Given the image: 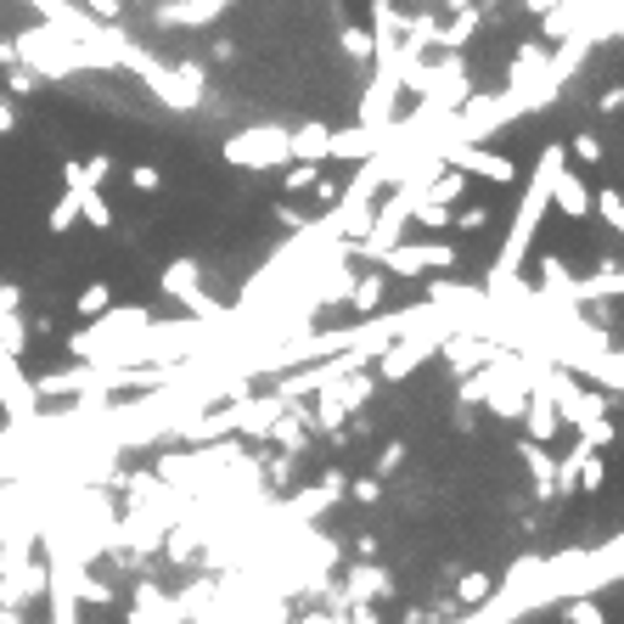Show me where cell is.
Listing matches in <instances>:
<instances>
[{
  "label": "cell",
  "mask_w": 624,
  "mask_h": 624,
  "mask_svg": "<svg viewBox=\"0 0 624 624\" xmlns=\"http://www.w3.org/2000/svg\"><path fill=\"white\" fill-rule=\"evenodd\" d=\"M388 569H377V563H360V569H349V579H344V602H383L388 597Z\"/></svg>",
  "instance_id": "obj_14"
},
{
  "label": "cell",
  "mask_w": 624,
  "mask_h": 624,
  "mask_svg": "<svg viewBox=\"0 0 624 624\" xmlns=\"http://www.w3.org/2000/svg\"><path fill=\"white\" fill-rule=\"evenodd\" d=\"M136 7H152V0H136Z\"/></svg>",
  "instance_id": "obj_44"
},
{
  "label": "cell",
  "mask_w": 624,
  "mask_h": 624,
  "mask_svg": "<svg viewBox=\"0 0 624 624\" xmlns=\"http://www.w3.org/2000/svg\"><path fill=\"white\" fill-rule=\"evenodd\" d=\"M517 422L529 428V439H535V445H546V439H557V434H563V416H557L551 394H546L540 383L529 388V405H523V416H517Z\"/></svg>",
  "instance_id": "obj_10"
},
{
  "label": "cell",
  "mask_w": 624,
  "mask_h": 624,
  "mask_svg": "<svg viewBox=\"0 0 624 624\" xmlns=\"http://www.w3.org/2000/svg\"><path fill=\"white\" fill-rule=\"evenodd\" d=\"M462 191H467V175H462V170H439V175L428 180V203H455Z\"/></svg>",
  "instance_id": "obj_23"
},
{
  "label": "cell",
  "mask_w": 624,
  "mask_h": 624,
  "mask_svg": "<svg viewBox=\"0 0 624 624\" xmlns=\"http://www.w3.org/2000/svg\"><path fill=\"white\" fill-rule=\"evenodd\" d=\"M597 113H624V85H608L597 96Z\"/></svg>",
  "instance_id": "obj_38"
},
{
  "label": "cell",
  "mask_w": 624,
  "mask_h": 624,
  "mask_svg": "<svg viewBox=\"0 0 624 624\" xmlns=\"http://www.w3.org/2000/svg\"><path fill=\"white\" fill-rule=\"evenodd\" d=\"M590 209H597V220L608 225L613 237H624V191H619V186H602V191H597V203H590Z\"/></svg>",
  "instance_id": "obj_20"
},
{
  "label": "cell",
  "mask_w": 624,
  "mask_h": 624,
  "mask_svg": "<svg viewBox=\"0 0 624 624\" xmlns=\"http://www.w3.org/2000/svg\"><path fill=\"white\" fill-rule=\"evenodd\" d=\"M372 400V377H338V383H326L321 388V405H315V422H321V428H338V422L349 416V411H360V405H366Z\"/></svg>",
  "instance_id": "obj_7"
},
{
  "label": "cell",
  "mask_w": 624,
  "mask_h": 624,
  "mask_svg": "<svg viewBox=\"0 0 624 624\" xmlns=\"http://www.w3.org/2000/svg\"><path fill=\"white\" fill-rule=\"evenodd\" d=\"M79 191H85V186H68V191H62L57 203H51V232H57V237L79 225Z\"/></svg>",
  "instance_id": "obj_21"
},
{
  "label": "cell",
  "mask_w": 624,
  "mask_h": 624,
  "mask_svg": "<svg viewBox=\"0 0 624 624\" xmlns=\"http://www.w3.org/2000/svg\"><path fill=\"white\" fill-rule=\"evenodd\" d=\"M237 0H152V23L158 28H203L214 17H225Z\"/></svg>",
  "instance_id": "obj_8"
},
{
  "label": "cell",
  "mask_w": 624,
  "mask_h": 624,
  "mask_svg": "<svg viewBox=\"0 0 624 624\" xmlns=\"http://www.w3.org/2000/svg\"><path fill=\"white\" fill-rule=\"evenodd\" d=\"M394 467H405V445L400 439L383 445V455H377V473H394Z\"/></svg>",
  "instance_id": "obj_36"
},
{
  "label": "cell",
  "mask_w": 624,
  "mask_h": 624,
  "mask_svg": "<svg viewBox=\"0 0 624 624\" xmlns=\"http://www.w3.org/2000/svg\"><path fill=\"white\" fill-rule=\"evenodd\" d=\"M377 496H383L377 478H354V501H360V507H377Z\"/></svg>",
  "instance_id": "obj_37"
},
{
  "label": "cell",
  "mask_w": 624,
  "mask_h": 624,
  "mask_svg": "<svg viewBox=\"0 0 624 624\" xmlns=\"http://www.w3.org/2000/svg\"><path fill=\"white\" fill-rule=\"evenodd\" d=\"M551 203L563 209L569 220H585V214H590V191H585V180L569 170V158L551 170Z\"/></svg>",
  "instance_id": "obj_11"
},
{
  "label": "cell",
  "mask_w": 624,
  "mask_h": 624,
  "mask_svg": "<svg viewBox=\"0 0 624 624\" xmlns=\"http://www.w3.org/2000/svg\"><path fill=\"white\" fill-rule=\"evenodd\" d=\"M79 220L96 225V232H113V203H108L96 186H85V191H79Z\"/></svg>",
  "instance_id": "obj_19"
},
{
  "label": "cell",
  "mask_w": 624,
  "mask_h": 624,
  "mask_svg": "<svg viewBox=\"0 0 624 624\" xmlns=\"http://www.w3.org/2000/svg\"><path fill=\"white\" fill-rule=\"evenodd\" d=\"M12 129H17V108L7 102V96H0V136H12Z\"/></svg>",
  "instance_id": "obj_40"
},
{
  "label": "cell",
  "mask_w": 624,
  "mask_h": 624,
  "mask_svg": "<svg viewBox=\"0 0 624 624\" xmlns=\"http://www.w3.org/2000/svg\"><path fill=\"white\" fill-rule=\"evenodd\" d=\"M108 304H113V287H108V282H96V287L79 292V315H102Z\"/></svg>",
  "instance_id": "obj_30"
},
{
  "label": "cell",
  "mask_w": 624,
  "mask_h": 624,
  "mask_svg": "<svg viewBox=\"0 0 624 624\" xmlns=\"http://www.w3.org/2000/svg\"><path fill=\"white\" fill-rule=\"evenodd\" d=\"M338 46H344V57H349V62H372V35H366L360 23H349V28H344Z\"/></svg>",
  "instance_id": "obj_27"
},
{
  "label": "cell",
  "mask_w": 624,
  "mask_h": 624,
  "mask_svg": "<svg viewBox=\"0 0 624 624\" xmlns=\"http://www.w3.org/2000/svg\"><path fill=\"white\" fill-rule=\"evenodd\" d=\"M287 141H292V163H326L333 124H299V129H287Z\"/></svg>",
  "instance_id": "obj_15"
},
{
  "label": "cell",
  "mask_w": 624,
  "mask_h": 624,
  "mask_svg": "<svg viewBox=\"0 0 624 624\" xmlns=\"http://www.w3.org/2000/svg\"><path fill=\"white\" fill-rule=\"evenodd\" d=\"M569 158H579V163H602V158H608V141L597 136V129H579V136L569 141Z\"/></svg>",
  "instance_id": "obj_26"
},
{
  "label": "cell",
  "mask_w": 624,
  "mask_h": 624,
  "mask_svg": "<svg viewBox=\"0 0 624 624\" xmlns=\"http://www.w3.org/2000/svg\"><path fill=\"white\" fill-rule=\"evenodd\" d=\"M209 57H214V62H232V57H237V40H214Z\"/></svg>",
  "instance_id": "obj_41"
},
{
  "label": "cell",
  "mask_w": 624,
  "mask_h": 624,
  "mask_svg": "<svg viewBox=\"0 0 624 624\" xmlns=\"http://www.w3.org/2000/svg\"><path fill=\"white\" fill-rule=\"evenodd\" d=\"M484 28V12L478 7H462L450 12V23H439V51H467V40Z\"/></svg>",
  "instance_id": "obj_16"
},
{
  "label": "cell",
  "mask_w": 624,
  "mask_h": 624,
  "mask_svg": "<svg viewBox=\"0 0 624 624\" xmlns=\"http://www.w3.org/2000/svg\"><path fill=\"white\" fill-rule=\"evenodd\" d=\"M383 141L388 136H372V129H360V124L333 129V141H326V163H366L372 152H383Z\"/></svg>",
  "instance_id": "obj_9"
},
{
  "label": "cell",
  "mask_w": 624,
  "mask_h": 624,
  "mask_svg": "<svg viewBox=\"0 0 624 624\" xmlns=\"http://www.w3.org/2000/svg\"><path fill=\"white\" fill-rule=\"evenodd\" d=\"M512 450H517V462L529 467V478H535V501H557V467H551L546 445H535V439H517Z\"/></svg>",
  "instance_id": "obj_13"
},
{
  "label": "cell",
  "mask_w": 624,
  "mask_h": 624,
  "mask_svg": "<svg viewBox=\"0 0 624 624\" xmlns=\"http://www.w3.org/2000/svg\"><path fill=\"white\" fill-rule=\"evenodd\" d=\"M563 158H569L563 141L540 147L535 175L523 180V203H517V214H512V225H507V242H501L496 271H489V287H484L496 304H529V287H523V265H529L535 237H540V225H546V209H551V170H557Z\"/></svg>",
  "instance_id": "obj_1"
},
{
  "label": "cell",
  "mask_w": 624,
  "mask_h": 624,
  "mask_svg": "<svg viewBox=\"0 0 624 624\" xmlns=\"http://www.w3.org/2000/svg\"><path fill=\"white\" fill-rule=\"evenodd\" d=\"M602 489H608V462H602V450H590L579 462V496H602Z\"/></svg>",
  "instance_id": "obj_22"
},
{
  "label": "cell",
  "mask_w": 624,
  "mask_h": 624,
  "mask_svg": "<svg viewBox=\"0 0 624 624\" xmlns=\"http://www.w3.org/2000/svg\"><path fill=\"white\" fill-rule=\"evenodd\" d=\"M113 175V158L108 152H96V158H85V186H102Z\"/></svg>",
  "instance_id": "obj_35"
},
{
  "label": "cell",
  "mask_w": 624,
  "mask_h": 624,
  "mask_svg": "<svg viewBox=\"0 0 624 624\" xmlns=\"http://www.w3.org/2000/svg\"><path fill=\"white\" fill-rule=\"evenodd\" d=\"M455 242H394V248H383L372 265H383V276H434V271H450L455 265Z\"/></svg>",
  "instance_id": "obj_6"
},
{
  "label": "cell",
  "mask_w": 624,
  "mask_h": 624,
  "mask_svg": "<svg viewBox=\"0 0 624 624\" xmlns=\"http://www.w3.org/2000/svg\"><path fill=\"white\" fill-rule=\"evenodd\" d=\"M569 292H574V276H569V265H563V259H557V253H546V259H540V299H563V304H574Z\"/></svg>",
  "instance_id": "obj_18"
},
{
  "label": "cell",
  "mask_w": 624,
  "mask_h": 624,
  "mask_svg": "<svg viewBox=\"0 0 624 624\" xmlns=\"http://www.w3.org/2000/svg\"><path fill=\"white\" fill-rule=\"evenodd\" d=\"M489 220H496V214H489V203H467L462 214H450V225H462V232H467V237H473V232H484V225H489Z\"/></svg>",
  "instance_id": "obj_31"
},
{
  "label": "cell",
  "mask_w": 624,
  "mask_h": 624,
  "mask_svg": "<svg viewBox=\"0 0 624 624\" xmlns=\"http://www.w3.org/2000/svg\"><path fill=\"white\" fill-rule=\"evenodd\" d=\"M434 12H462V7H473V0H428Z\"/></svg>",
  "instance_id": "obj_42"
},
{
  "label": "cell",
  "mask_w": 624,
  "mask_h": 624,
  "mask_svg": "<svg viewBox=\"0 0 624 624\" xmlns=\"http://www.w3.org/2000/svg\"><path fill=\"white\" fill-rule=\"evenodd\" d=\"M79 7H85L96 23H118V17H124V0H79Z\"/></svg>",
  "instance_id": "obj_33"
},
{
  "label": "cell",
  "mask_w": 624,
  "mask_h": 624,
  "mask_svg": "<svg viewBox=\"0 0 624 624\" xmlns=\"http://www.w3.org/2000/svg\"><path fill=\"white\" fill-rule=\"evenodd\" d=\"M158 292H163V299H175V304H186L197 321H232L203 292V265H197V259H170V265L158 271Z\"/></svg>",
  "instance_id": "obj_5"
},
{
  "label": "cell",
  "mask_w": 624,
  "mask_h": 624,
  "mask_svg": "<svg viewBox=\"0 0 624 624\" xmlns=\"http://www.w3.org/2000/svg\"><path fill=\"white\" fill-rule=\"evenodd\" d=\"M400 62L394 57H372V79L360 90V129H372V136H388L394 118H400Z\"/></svg>",
  "instance_id": "obj_3"
},
{
  "label": "cell",
  "mask_w": 624,
  "mask_h": 624,
  "mask_svg": "<svg viewBox=\"0 0 624 624\" xmlns=\"http://www.w3.org/2000/svg\"><path fill=\"white\" fill-rule=\"evenodd\" d=\"M434 152L445 170H462L467 180H489V186H512L517 180V163L507 152H489L484 141H450L434 129Z\"/></svg>",
  "instance_id": "obj_4"
},
{
  "label": "cell",
  "mask_w": 624,
  "mask_h": 624,
  "mask_svg": "<svg viewBox=\"0 0 624 624\" xmlns=\"http://www.w3.org/2000/svg\"><path fill=\"white\" fill-rule=\"evenodd\" d=\"M338 496H344V473H326V478H321L315 489H304L299 501H287V507H282V517H287V523H304V517L326 512V507H333Z\"/></svg>",
  "instance_id": "obj_12"
},
{
  "label": "cell",
  "mask_w": 624,
  "mask_h": 624,
  "mask_svg": "<svg viewBox=\"0 0 624 624\" xmlns=\"http://www.w3.org/2000/svg\"><path fill=\"white\" fill-rule=\"evenodd\" d=\"M484 602H496V579H489V574H467L462 579V608H484Z\"/></svg>",
  "instance_id": "obj_28"
},
{
  "label": "cell",
  "mask_w": 624,
  "mask_h": 624,
  "mask_svg": "<svg viewBox=\"0 0 624 624\" xmlns=\"http://www.w3.org/2000/svg\"><path fill=\"white\" fill-rule=\"evenodd\" d=\"M557 7V0H523V12H529V17H540V12H551Z\"/></svg>",
  "instance_id": "obj_43"
},
{
  "label": "cell",
  "mask_w": 624,
  "mask_h": 624,
  "mask_svg": "<svg viewBox=\"0 0 624 624\" xmlns=\"http://www.w3.org/2000/svg\"><path fill=\"white\" fill-rule=\"evenodd\" d=\"M129 186H136V191H163V175H158V163H136V170H129Z\"/></svg>",
  "instance_id": "obj_32"
},
{
  "label": "cell",
  "mask_w": 624,
  "mask_h": 624,
  "mask_svg": "<svg viewBox=\"0 0 624 624\" xmlns=\"http://www.w3.org/2000/svg\"><path fill=\"white\" fill-rule=\"evenodd\" d=\"M7 90H17V96H28V90H40V74H28L23 62H12V68H7Z\"/></svg>",
  "instance_id": "obj_34"
},
{
  "label": "cell",
  "mask_w": 624,
  "mask_h": 624,
  "mask_svg": "<svg viewBox=\"0 0 624 624\" xmlns=\"http://www.w3.org/2000/svg\"><path fill=\"white\" fill-rule=\"evenodd\" d=\"M411 220H422L428 232H450V203H428V197H422Z\"/></svg>",
  "instance_id": "obj_29"
},
{
  "label": "cell",
  "mask_w": 624,
  "mask_h": 624,
  "mask_svg": "<svg viewBox=\"0 0 624 624\" xmlns=\"http://www.w3.org/2000/svg\"><path fill=\"white\" fill-rule=\"evenodd\" d=\"M315 180H321V163H287V170H282V191L287 197L315 191Z\"/></svg>",
  "instance_id": "obj_25"
},
{
  "label": "cell",
  "mask_w": 624,
  "mask_h": 624,
  "mask_svg": "<svg viewBox=\"0 0 624 624\" xmlns=\"http://www.w3.org/2000/svg\"><path fill=\"white\" fill-rule=\"evenodd\" d=\"M563 624H608V608L597 597H569L563 602Z\"/></svg>",
  "instance_id": "obj_24"
},
{
  "label": "cell",
  "mask_w": 624,
  "mask_h": 624,
  "mask_svg": "<svg viewBox=\"0 0 624 624\" xmlns=\"http://www.w3.org/2000/svg\"><path fill=\"white\" fill-rule=\"evenodd\" d=\"M220 158L232 163V170H287L292 163V141H287V124H248V129H232V136L220 141Z\"/></svg>",
  "instance_id": "obj_2"
},
{
  "label": "cell",
  "mask_w": 624,
  "mask_h": 624,
  "mask_svg": "<svg viewBox=\"0 0 624 624\" xmlns=\"http://www.w3.org/2000/svg\"><path fill=\"white\" fill-rule=\"evenodd\" d=\"M383 292H388V276H383V271H366L360 282H349L344 299H349V310H354L360 321H372V310L383 304Z\"/></svg>",
  "instance_id": "obj_17"
},
{
  "label": "cell",
  "mask_w": 624,
  "mask_h": 624,
  "mask_svg": "<svg viewBox=\"0 0 624 624\" xmlns=\"http://www.w3.org/2000/svg\"><path fill=\"white\" fill-rule=\"evenodd\" d=\"M349 624H383V619H377V608H366V602H349Z\"/></svg>",
  "instance_id": "obj_39"
}]
</instances>
